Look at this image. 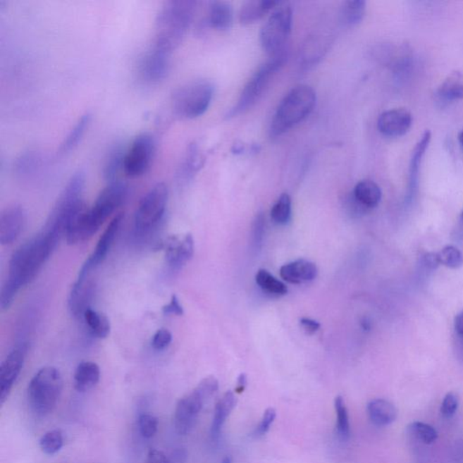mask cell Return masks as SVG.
<instances>
[{
    "label": "cell",
    "mask_w": 463,
    "mask_h": 463,
    "mask_svg": "<svg viewBox=\"0 0 463 463\" xmlns=\"http://www.w3.org/2000/svg\"><path fill=\"white\" fill-rule=\"evenodd\" d=\"M59 242V239L43 230L13 253L8 276L1 290L3 311L11 308L18 290L35 279Z\"/></svg>",
    "instance_id": "1"
},
{
    "label": "cell",
    "mask_w": 463,
    "mask_h": 463,
    "mask_svg": "<svg viewBox=\"0 0 463 463\" xmlns=\"http://www.w3.org/2000/svg\"><path fill=\"white\" fill-rule=\"evenodd\" d=\"M128 196V187L119 180L110 182L99 194L91 209L76 217L66 232V241L76 245L89 240L97 234L104 222L123 205Z\"/></svg>",
    "instance_id": "2"
},
{
    "label": "cell",
    "mask_w": 463,
    "mask_h": 463,
    "mask_svg": "<svg viewBox=\"0 0 463 463\" xmlns=\"http://www.w3.org/2000/svg\"><path fill=\"white\" fill-rule=\"evenodd\" d=\"M197 2L171 0L165 2L156 14L153 47L172 54L183 42L196 13Z\"/></svg>",
    "instance_id": "3"
},
{
    "label": "cell",
    "mask_w": 463,
    "mask_h": 463,
    "mask_svg": "<svg viewBox=\"0 0 463 463\" xmlns=\"http://www.w3.org/2000/svg\"><path fill=\"white\" fill-rule=\"evenodd\" d=\"M317 95L311 86L292 88L278 105L270 126V136L277 138L304 121L314 110Z\"/></svg>",
    "instance_id": "4"
},
{
    "label": "cell",
    "mask_w": 463,
    "mask_h": 463,
    "mask_svg": "<svg viewBox=\"0 0 463 463\" xmlns=\"http://www.w3.org/2000/svg\"><path fill=\"white\" fill-rule=\"evenodd\" d=\"M63 388V376L54 366H44L31 379L27 400L31 410L38 416L52 413L58 403Z\"/></svg>",
    "instance_id": "5"
},
{
    "label": "cell",
    "mask_w": 463,
    "mask_h": 463,
    "mask_svg": "<svg viewBox=\"0 0 463 463\" xmlns=\"http://www.w3.org/2000/svg\"><path fill=\"white\" fill-rule=\"evenodd\" d=\"M215 87L207 80H195L175 89L171 95V108L181 119H197L209 110Z\"/></svg>",
    "instance_id": "6"
},
{
    "label": "cell",
    "mask_w": 463,
    "mask_h": 463,
    "mask_svg": "<svg viewBox=\"0 0 463 463\" xmlns=\"http://www.w3.org/2000/svg\"><path fill=\"white\" fill-rule=\"evenodd\" d=\"M287 59H288V51L284 50L282 53L271 56L269 61L259 67L257 71L249 79L247 84L242 89L237 103L226 113V119L237 117L238 115L245 113L253 107L266 90L271 79L285 65Z\"/></svg>",
    "instance_id": "7"
},
{
    "label": "cell",
    "mask_w": 463,
    "mask_h": 463,
    "mask_svg": "<svg viewBox=\"0 0 463 463\" xmlns=\"http://www.w3.org/2000/svg\"><path fill=\"white\" fill-rule=\"evenodd\" d=\"M292 27V6L289 3L282 2L261 27L260 41L264 52L274 56L286 50Z\"/></svg>",
    "instance_id": "8"
},
{
    "label": "cell",
    "mask_w": 463,
    "mask_h": 463,
    "mask_svg": "<svg viewBox=\"0 0 463 463\" xmlns=\"http://www.w3.org/2000/svg\"><path fill=\"white\" fill-rule=\"evenodd\" d=\"M168 200V190L165 183H158L147 192L134 216L137 235H148L159 225L167 209Z\"/></svg>",
    "instance_id": "9"
},
{
    "label": "cell",
    "mask_w": 463,
    "mask_h": 463,
    "mask_svg": "<svg viewBox=\"0 0 463 463\" xmlns=\"http://www.w3.org/2000/svg\"><path fill=\"white\" fill-rule=\"evenodd\" d=\"M156 153V142L149 133H142L126 148L123 161V173L127 177H142L151 168Z\"/></svg>",
    "instance_id": "10"
},
{
    "label": "cell",
    "mask_w": 463,
    "mask_h": 463,
    "mask_svg": "<svg viewBox=\"0 0 463 463\" xmlns=\"http://www.w3.org/2000/svg\"><path fill=\"white\" fill-rule=\"evenodd\" d=\"M206 404L200 393L194 389L190 394L178 400L174 415L175 432L180 436H187L192 431L199 413Z\"/></svg>",
    "instance_id": "11"
},
{
    "label": "cell",
    "mask_w": 463,
    "mask_h": 463,
    "mask_svg": "<svg viewBox=\"0 0 463 463\" xmlns=\"http://www.w3.org/2000/svg\"><path fill=\"white\" fill-rule=\"evenodd\" d=\"M171 54L153 47L140 60V78L149 85H156L164 81L171 70Z\"/></svg>",
    "instance_id": "12"
},
{
    "label": "cell",
    "mask_w": 463,
    "mask_h": 463,
    "mask_svg": "<svg viewBox=\"0 0 463 463\" xmlns=\"http://www.w3.org/2000/svg\"><path fill=\"white\" fill-rule=\"evenodd\" d=\"M123 220V214L120 213L113 217L111 223H109L107 228L105 229L104 234L101 235L94 248V253L85 261L81 270L79 271L78 277H85L90 276L92 271L97 269L99 265L104 263L106 259L109 252L113 247V242L118 232H119L121 222Z\"/></svg>",
    "instance_id": "13"
},
{
    "label": "cell",
    "mask_w": 463,
    "mask_h": 463,
    "mask_svg": "<svg viewBox=\"0 0 463 463\" xmlns=\"http://www.w3.org/2000/svg\"><path fill=\"white\" fill-rule=\"evenodd\" d=\"M166 261L173 271L182 269L194 254V239L190 234L172 235L161 242Z\"/></svg>",
    "instance_id": "14"
},
{
    "label": "cell",
    "mask_w": 463,
    "mask_h": 463,
    "mask_svg": "<svg viewBox=\"0 0 463 463\" xmlns=\"http://www.w3.org/2000/svg\"><path fill=\"white\" fill-rule=\"evenodd\" d=\"M97 292V284L90 276L78 277L73 284L68 298V308L73 317L82 319L85 313L91 309Z\"/></svg>",
    "instance_id": "15"
},
{
    "label": "cell",
    "mask_w": 463,
    "mask_h": 463,
    "mask_svg": "<svg viewBox=\"0 0 463 463\" xmlns=\"http://www.w3.org/2000/svg\"><path fill=\"white\" fill-rule=\"evenodd\" d=\"M25 355V347L12 350L6 357L0 367V404L5 403L23 369Z\"/></svg>",
    "instance_id": "16"
},
{
    "label": "cell",
    "mask_w": 463,
    "mask_h": 463,
    "mask_svg": "<svg viewBox=\"0 0 463 463\" xmlns=\"http://www.w3.org/2000/svg\"><path fill=\"white\" fill-rule=\"evenodd\" d=\"M413 118L409 111L405 109H393L380 115L378 128L380 132L386 137H401L409 130Z\"/></svg>",
    "instance_id": "17"
},
{
    "label": "cell",
    "mask_w": 463,
    "mask_h": 463,
    "mask_svg": "<svg viewBox=\"0 0 463 463\" xmlns=\"http://www.w3.org/2000/svg\"><path fill=\"white\" fill-rule=\"evenodd\" d=\"M27 216L21 206H14L3 211L0 216V242L11 245L17 240L23 230Z\"/></svg>",
    "instance_id": "18"
},
{
    "label": "cell",
    "mask_w": 463,
    "mask_h": 463,
    "mask_svg": "<svg viewBox=\"0 0 463 463\" xmlns=\"http://www.w3.org/2000/svg\"><path fill=\"white\" fill-rule=\"evenodd\" d=\"M284 280L292 284L311 282L318 276V268L311 261L300 259L283 265L280 271Z\"/></svg>",
    "instance_id": "19"
},
{
    "label": "cell",
    "mask_w": 463,
    "mask_h": 463,
    "mask_svg": "<svg viewBox=\"0 0 463 463\" xmlns=\"http://www.w3.org/2000/svg\"><path fill=\"white\" fill-rule=\"evenodd\" d=\"M234 23V11L229 2H211L205 20L206 27L218 31H228Z\"/></svg>",
    "instance_id": "20"
},
{
    "label": "cell",
    "mask_w": 463,
    "mask_h": 463,
    "mask_svg": "<svg viewBox=\"0 0 463 463\" xmlns=\"http://www.w3.org/2000/svg\"><path fill=\"white\" fill-rule=\"evenodd\" d=\"M431 138H432V134H431L429 130H426L424 133V135L421 136L416 146H415L413 154H412L409 166V178H408V200L413 199L415 192H416L421 162L423 161L428 146L430 144Z\"/></svg>",
    "instance_id": "21"
},
{
    "label": "cell",
    "mask_w": 463,
    "mask_h": 463,
    "mask_svg": "<svg viewBox=\"0 0 463 463\" xmlns=\"http://www.w3.org/2000/svg\"><path fill=\"white\" fill-rule=\"evenodd\" d=\"M274 0H253L245 2L239 13V20L242 25H252L261 20L270 11H274L280 4Z\"/></svg>",
    "instance_id": "22"
},
{
    "label": "cell",
    "mask_w": 463,
    "mask_h": 463,
    "mask_svg": "<svg viewBox=\"0 0 463 463\" xmlns=\"http://www.w3.org/2000/svg\"><path fill=\"white\" fill-rule=\"evenodd\" d=\"M100 378L101 370L97 364L92 361H84L76 367L73 384L76 390L84 393L94 388Z\"/></svg>",
    "instance_id": "23"
},
{
    "label": "cell",
    "mask_w": 463,
    "mask_h": 463,
    "mask_svg": "<svg viewBox=\"0 0 463 463\" xmlns=\"http://www.w3.org/2000/svg\"><path fill=\"white\" fill-rule=\"evenodd\" d=\"M367 413L370 420L376 426H386L394 423L397 417V410L394 404L385 399H374L367 405Z\"/></svg>",
    "instance_id": "24"
},
{
    "label": "cell",
    "mask_w": 463,
    "mask_h": 463,
    "mask_svg": "<svg viewBox=\"0 0 463 463\" xmlns=\"http://www.w3.org/2000/svg\"><path fill=\"white\" fill-rule=\"evenodd\" d=\"M236 403H237V401H236L235 395L232 391L226 392L223 397L217 402L210 429L212 438L215 439L218 437L223 424L226 423L230 414L235 409Z\"/></svg>",
    "instance_id": "25"
},
{
    "label": "cell",
    "mask_w": 463,
    "mask_h": 463,
    "mask_svg": "<svg viewBox=\"0 0 463 463\" xmlns=\"http://www.w3.org/2000/svg\"><path fill=\"white\" fill-rule=\"evenodd\" d=\"M353 197L367 210L378 205L382 199L381 188L372 180H362L357 184L353 191Z\"/></svg>",
    "instance_id": "26"
},
{
    "label": "cell",
    "mask_w": 463,
    "mask_h": 463,
    "mask_svg": "<svg viewBox=\"0 0 463 463\" xmlns=\"http://www.w3.org/2000/svg\"><path fill=\"white\" fill-rule=\"evenodd\" d=\"M92 119V115L90 113H85L82 115L81 118H79L75 126L67 134L66 139L61 144L59 149L61 154H67V153L71 152L73 149L78 148L91 125Z\"/></svg>",
    "instance_id": "27"
},
{
    "label": "cell",
    "mask_w": 463,
    "mask_h": 463,
    "mask_svg": "<svg viewBox=\"0 0 463 463\" xmlns=\"http://www.w3.org/2000/svg\"><path fill=\"white\" fill-rule=\"evenodd\" d=\"M437 94L446 101L463 99V73L458 71L450 73L440 85Z\"/></svg>",
    "instance_id": "28"
},
{
    "label": "cell",
    "mask_w": 463,
    "mask_h": 463,
    "mask_svg": "<svg viewBox=\"0 0 463 463\" xmlns=\"http://www.w3.org/2000/svg\"><path fill=\"white\" fill-rule=\"evenodd\" d=\"M82 319H84L88 331L92 336L104 340L110 335V321L103 313L89 309L85 313Z\"/></svg>",
    "instance_id": "29"
},
{
    "label": "cell",
    "mask_w": 463,
    "mask_h": 463,
    "mask_svg": "<svg viewBox=\"0 0 463 463\" xmlns=\"http://www.w3.org/2000/svg\"><path fill=\"white\" fill-rule=\"evenodd\" d=\"M126 149L121 144L114 146L109 152L106 161L104 163V175L105 180L110 182L117 181L118 175L123 172L124 156Z\"/></svg>",
    "instance_id": "30"
},
{
    "label": "cell",
    "mask_w": 463,
    "mask_h": 463,
    "mask_svg": "<svg viewBox=\"0 0 463 463\" xmlns=\"http://www.w3.org/2000/svg\"><path fill=\"white\" fill-rule=\"evenodd\" d=\"M204 164V156L200 152L199 146L197 144H190L188 147L184 161H182L180 168V175L184 180L192 178L195 173H197Z\"/></svg>",
    "instance_id": "31"
},
{
    "label": "cell",
    "mask_w": 463,
    "mask_h": 463,
    "mask_svg": "<svg viewBox=\"0 0 463 463\" xmlns=\"http://www.w3.org/2000/svg\"><path fill=\"white\" fill-rule=\"evenodd\" d=\"M366 3L364 0H349L341 6V21L349 27L359 25L365 17Z\"/></svg>",
    "instance_id": "32"
},
{
    "label": "cell",
    "mask_w": 463,
    "mask_h": 463,
    "mask_svg": "<svg viewBox=\"0 0 463 463\" xmlns=\"http://www.w3.org/2000/svg\"><path fill=\"white\" fill-rule=\"evenodd\" d=\"M255 280L260 289L266 295L271 296H283L288 292V288L283 283L271 276L266 270H259Z\"/></svg>",
    "instance_id": "33"
},
{
    "label": "cell",
    "mask_w": 463,
    "mask_h": 463,
    "mask_svg": "<svg viewBox=\"0 0 463 463\" xmlns=\"http://www.w3.org/2000/svg\"><path fill=\"white\" fill-rule=\"evenodd\" d=\"M292 216V199L288 194L284 193L274 204L271 210V217L277 225H285Z\"/></svg>",
    "instance_id": "34"
},
{
    "label": "cell",
    "mask_w": 463,
    "mask_h": 463,
    "mask_svg": "<svg viewBox=\"0 0 463 463\" xmlns=\"http://www.w3.org/2000/svg\"><path fill=\"white\" fill-rule=\"evenodd\" d=\"M335 411L337 415V432L341 440H349L350 436V424L349 412L343 397H337L335 399Z\"/></svg>",
    "instance_id": "35"
},
{
    "label": "cell",
    "mask_w": 463,
    "mask_h": 463,
    "mask_svg": "<svg viewBox=\"0 0 463 463\" xmlns=\"http://www.w3.org/2000/svg\"><path fill=\"white\" fill-rule=\"evenodd\" d=\"M408 432L415 439L421 440L426 445H431L438 438V433L430 424L421 423V421H413L407 428Z\"/></svg>",
    "instance_id": "36"
},
{
    "label": "cell",
    "mask_w": 463,
    "mask_h": 463,
    "mask_svg": "<svg viewBox=\"0 0 463 463\" xmlns=\"http://www.w3.org/2000/svg\"><path fill=\"white\" fill-rule=\"evenodd\" d=\"M39 445L41 450L47 455H54L58 452L63 445V436L60 430L49 431L41 437Z\"/></svg>",
    "instance_id": "37"
},
{
    "label": "cell",
    "mask_w": 463,
    "mask_h": 463,
    "mask_svg": "<svg viewBox=\"0 0 463 463\" xmlns=\"http://www.w3.org/2000/svg\"><path fill=\"white\" fill-rule=\"evenodd\" d=\"M440 264L452 269H458L463 264V254L458 248L448 245L439 253Z\"/></svg>",
    "instance_id": "38"
},
{
    "label": "cell",
    "mask_w": 463,
    "mask_h": 463,
    "mask_svg": "<svg viewBox=\"0 0 463 463\" xmlns=\"http://www.w3.org/2000/svg\"><path fill=\"white\" fill-rule=\"evenodd\" d=\"M138 427L142 437L145 439H151L158 432V418L149 414H140L138 418Z\"/></svg>",
    "instance_id": "39"
},
{
    "label": "cell",
    "mask_w": 463,
    "mask_h": 463,
    "mask_svg": "<svg viewBox=\"0 0 463 463\" xmlns=\"http://www.w3.org/2000/svg\"><path fill=\"white\" fill-rule=\"evenodd\" d=\"M219 383L215 376H210L204 378L202 381L197 385L196 389L200 393L203 398L207 402L209 399L213 397L218 390Z\"/></svg>",
    "instance_id": "40"
},
{
    "label": "cell",
    "mask_w": 463,
    "mask_h": 463,
    "mask_svg": "<svg viewBox=\"0 0 463 463\" xmlns=\"http://www.w3.org/2000/svg\"><path fill=\"white\" fill-rule=\"evenodd\" d=\"M40 158L36 153H28L21 156L17 163V171L20 173H30L32 171H36L39 165Z\"/></svg>",
    "instance_id": "41"
},
{
    "label": "cell",
    "mask_w": 463,
    "mask_h": 463,
    "mask_svg": "<svg viewBox=\"0 0 463 463\" xmlns=\"http://www.w3.org/2000/svg\"><path fill=\"white\" fill-rule=\"evenodd\" d=\"M459 404V395L455 392H450L443 399L440 413L446 418L452 417L457 412Z\"/></svg>",
    "instance_id": "42"
},
{
    "label": "cell",
    "mask_w": 463,
    "mask_h": 463,
    "mask_svg": "<svg viewBox=\"0 0 463 463\" xmlns=\"http://www.w3.org/2000/svg\"><path fill=\"white\" fill-rule=\"evenodd\" d=\"M276 418V411L274 408H268L265 410L263 418L254 431V436L257 437L264 436L269 432L270 428L273 426L274 420Z\"/></svg>",
    "instance_id": "43"
},
{
    "label": "cell",
    "mask_w": 463,
    "mask_h": 463,
    "mask_svg": "<svg viewBox=\"0 0 463 463\" xmlns=\"http://www.w3.org/2000/svg\"><path fill=\"white\" fill-rule=\"evenodd\" d=\"M172 341L171 332L167 328H161L156 331L152 338V346L155 350H163L167 349Z\"/></svg>",
    "instance_id": "44"
},
{
    "label": "cell",
    "mask_w": 463,
    "mask_h": 463,
    "mask_svg": "<svg viewBox=\"0 0 463 463\" xmlns=\"http://www.w3.org/2000/svg\"><path fill=\"white\" fill-rule=\"evenodd\" d=\"M265 219L263 214H258L255 217L253 229V245L255 248H258L261 244L264 239Z\"/></svg>",
    "instance_id": "45"
},
{
    "label": "cell",
    "mask_w": 463,
    "mask_h": 463,
    "mask_svg": "<svg viewBox=\"0 0 463 463\" xmlns=\"http://www.w3.org/2000/svg\"><path fill=\"white\" fill-rule=\"evenodd\" d=\"M162 312L164 315L182 316L184 314V309L177 295H172L171 302L162 308Z\"/></svg>",
    "instance_id": "46"
},
{
    "label": "cell",
    "mask_w": 463,
    "mask_h": 463,
    "mask_svg": "<svg viewBox=\"0 0 463 463\" xmlns=\"http://www.w3.org/2000/svg\"><path fill=\"white\" fill-rule=\"evenodd\" d=\"M145 463H171L165 453L159 450H149Z\"/></svg>",
    "instance_id": "47"
},
{
    "label": "cell",
    "mask_w": 463,
    "mask_h": 463,
    "mask_svg": "<svg viewBox=\"0 0 463 463\" xmlns=\"http://www.w3.org/2000/svg\"><path fill=\"white\" fill-rule=\"evenodd\" d=\"M300 323L302 326V328H304L306 332L309 334H314L315 332L319 331V328H321V324L318 321H314V319L302 318L300 321Z\"/></svg>",
    "instance_id": "48"
},
{
    "label": "cell",
    "mask_w": 463,
    "mask_h": 463,
    "mask_svg": "<svg viewBox=\"0 0 463 463\" xmlns=\"http://www.w3.org/2000/svg\"><path fill=\"white\" fill-rule=\"evenodd\" d=\"M424 264L431 270H436L440 264L439 253H428L424 255Z\"/></svg>",
    "instance_id": "49"
},
{
    "label": "cell",
    "mask_w": 463,
    "mask_h": 463,
    "mask_svg": "<svg viewBox=\"0 0 463 463\" xmlns=\"http://www.w3.org/2000/svg\"><path fill=\"white\" fill-rule=\"evenodd\" d=\"M455 328L458 336L463 338V309L455 317Z\"/></svg>",
    "instance_id": "50"
},
{
    "label": "cell",
    "mask_w": 463,
    "mask_h": 463,
    "mask_svg": "<svg viewBox=\"0 0 463 463\" xmlns=\"http://www.w3.org/2000/svg\"><path fill=\"white\" fill-rule=\"evenodd\" d=\"M247 375H245V374H241V375L239 376V378L237 379V386H236L235 392L236 393L244 392L245 388H247Z\"/></svg>",
    "instance_id": "51"
},
{
    "label": "cell",
    "mask_w": 463,
    "mask_h": 463,
    "mask_svg": "<svg viewBox=\"0 0 463 463\" xmlns=\"http://www.w3.org/2000/svg\"><path fill=\"white\" fill-rule=\"evenodd\" d=\"M360 324H361V327H362L364 331H369L370 330H371L372 323L369 318L367 317L362 318V319H361Z\"/></svg>",
    "instance_id": "52"
},
{
    "label": "cell",
    "mask_w": 463,
    "mask_h": 463,
    "mask_svg": "<svg viewBox=\"0 0 463 463\" xmlns=\"http://www.w3.org/2000/svg\"><path fill=\"white\" fill-rule=\"evenodd\" d=\"M221 463H233V459L230 456H226L222 459Z\"/></svg>",
    "instance_id": "53"
},
{
    "label": "cell",
    "mask_w": 463,
    "mask_h": 463,
    "mask_svg": "<svg viewBox=\"0 0 463 463\" xmlns=\"http://www.w3.org/2000/svg\"><path fill=\"white\" fill-rule=\"evenodd\" d=\"M458 139L459 143H461V144L463 146V130L461 132L459 133Z\"/></svg>",
    "instance_id": "54"
},
{
    "label": "cell",
    "mask_w": 463,
    "mask_h": 463,
    "mask_svg": "<svg viewBox=\"0 0 463 463\" xmlns=\"http://www.w3.org/2000/svg\"><path fill=\"white\" fill-rule=\"evenodd\" d=\"M461 217H462V221L463 223V210H462V216Z\"/></svg>",
    "instance_id": "55"
}]
</instances>
